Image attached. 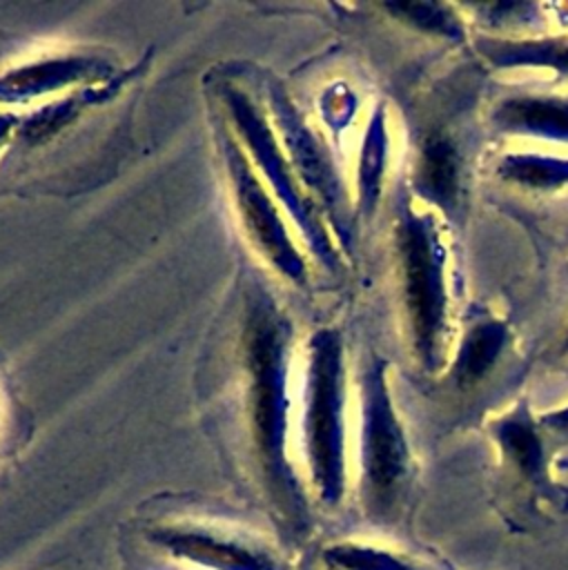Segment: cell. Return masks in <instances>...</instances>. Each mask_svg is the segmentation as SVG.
<instances>
[{
	"instance_id": "cell-2",
	"label": "cell",
	"mask_w": 568,
	"mask_h": 570,
	"mask_svg": "<svg viewBox=\"0 0 568 570\" xmlns=\"http://www.w3.org/2000/svg\"><path fill=\"white\" fill-rule=\"evenodd\" d=\"M401 301L419 365L437 374L445 363L448 283L445 245L432 212L399 207L394 223Z\"/></svg>"
},
{
	"instance_id": "cell-12",
	"label": "cell",
	"mask_w": 568,
	"mask_h": 570,
	"mask_svg": "<svg viewBox=\"0 0 568 570\" xmlns=\"http://www.w3.org/2000/svg\"><path fill=\"white\" fill-rule=\"evenodd\" d=\"M474 49L494 69H546L568 78V36H479Z\"/></svg>"
},
{
	"instance_id": "cell-4",
	"label": "cell",
	"mask_w": 568,
	"mask_h": 570,
	"mask_svg": "<svg viewBox=\"0 0 568 570\" xmlns=\"http://www.w3.org/2000/svg\"><path fill=\"white\" fill-rule=\"evenodd\" d=\"M412 481V454L403 423L394 410L383 358H370L361 372L359 492L374 519H390L403 503Z\"/></svg>"
},
{
	"instance_id": "cell-6",
	"label": "cell",
	"mask_w": 568,
	"mask_h": 570,
	"mask_svg": "<svg viewBox=\"0 0 568 570\" xmlns=\"http://www.w3.org/2000/svg\"><path fill=\"white\" fill-rule=\"evenodd\" d=\"M225 102H227V109L232 111V116H234V120L238 125L241 136L245 138V145L254 154V158L261 165L263 174L274 185L276 194L281 196V200L287 207V212L294 216V220L303 229V234H305L307 243L312 245L314 254L325 265L332 267L336 263V256H334V249L330 245V238H327L321 220L316 218L310 200L298 191L287 160L281 156L278 147L274 145V136H272L267 122L254 109V105L243 94H238V91H227L225 94Z\"/></svg>"
},
{
	"instance_id": "cell-13",
	"label": "cell",
	"mask_w": 568,
	"mask_h": 570,
	"mask_svg": "<svg viewBox=\"0 0 568 570\" xmlns=\"http://www.w3.org/2000/svg\"><path fill=\"white\" fill-rule=\"evenodd\" d=\"M510 343V327L506 321L483 316L472 321L459 341L457 354L450 361L448 376L459 390H470L481 383L499 363Z\"/></svg>"
},
{
	"instance_id": "cell-18",
	"label": "cell",
	"mask_w": 568,
	"mask_h": 570,
	"mask_svg": "<svg viewBox=\"0 0 568 570\" xmlns=\"http://www.w3.org/2000/svg\"><path fill=\"white\" fill-rule=\"evenodd\" d=\"M539 425H543V428H548V430H552L557 434L568 436V405L541 414L539 416Z\"/></svg>"
},
{
	"instance_id": "cell-5",
	"label": "cell",
	"mask_w": 568,
	"mask_h": 570,
	"mask_svg": "<svg viewBox=\"0 0 568 570\" xmlns=\"http://www.w3.org/2000/svg\"><path fill=\"white\" fill-rule=\"evenodd\" d=\"M147 541L163 557L196 570H290L270 543L207 523H160L147 532Z\"/></svg>"
},
{
	"instance_id": "cell-19",
	"label": "cell",
	"mask_w": 568,
	"mask_h": 570,
	"mask_svg": "<svg viewBox=\"0 0 568 570\" xmlns=\"http://www.w3.org/2000/svg\"><path fill=\"white\" fill-rule=\"evenodd\" d=\"M561 350H564V354H568V332H566V338H564V347H561Z\"/></svg>"
},
{
	"instance_id": "cell-17",
	"label": "cell",
	"mask_w": 568,
	"mask_h": 570,
	"mask_svg": "<svg viewBox=\"0 0 568 570\" xmlns=\"http://www.w3.org/2000/svg\"><path fill=\"white\" fill-rule=\"evenodd\" d=\"M385 9L396 16L401 22L414 27L417 31L441 36V38H452L459 40L463 38L466 29L461 18L450 4H439V2H392L385 4Z\"/></svg>"
},
{
	"instance_id": "cell-7",
	"label": "cell",
	"mask_w": 568,
	"mask_h": 570,
	"mask_svg": "<svg viewBox=\"0 0 568 570\" xmlns=\"http://www.w3.org/2000/svg\"><path fill=\"white\" fill-rule=\"evenodd\" d=\"M225 160L229 169V180L234 185L236 203L241 209V218L258 245V249L274 263L285 276L301 281L305 276V263L296 252L281 216L274 209L272 198L265 194L263 185L254 178L243 151L232 142L225 140Z\"/></svg>"
},
{
	"instance_id": "cell-16",
	"label": "cell",
	"mask_w": 568,
	"mask_h": 570,
	"mask_svg": "<svg viewBox=\"0 0 568 570\" xmlns=\"http://www.w3.org/2000/svg\"><path fill=\"white\" fill-rule=\"evenodd\" d=\"M388 125L385 109L376 107L372 114L359 160V209L363 216H372L383 191V176L388 167Z\"/></svg>"
},
{
	"instance_id": "cell-8",
	"label": "cell",
	"mask_w": 568,
	"mask_h": 570,
	"mask_svg": "<svg viewBox=\"0 0 568 570\" xmlns=\"http://www.w3.org/2000/svg\"><path fill=\"white\" fill-rule=\"evenodd\" d=\"M463 158L454 140L439 131L425 136L412 169L417 196L445 218H457L463 207Z\"/></svg>"
},
{
	"instance_id": "cell-1",
	"label": "cell",
	"mask_w": 568,
	"mask_h": 570,
	"mask_svg": "<svg viewBox=\"0 0 568 570\" xmlns=\"http://www.w3.org/2000/svg\"><path fill=\"white\" fill-rule=\"evenodd\" d=\"M243 367L247 376V423L254 456L272 505L298 530L305 525V497L287 459V363L292 327L272 296L252 283L245 292Z\"/></svg>"
},
{
	"instance_id": "cell-11",
	"label": "cell",
	"mask_w": 568,
	"mask_h": 570,
	"mask_svg": "<svg viewBox=\"0 0 568 570\" xmlns=\"http://www.w3.org/2000/svg\"><path fill=\"white\" fill-rule=\"evenodd\" d=\"M492 436L503 454V459L532 485L543 488L550 483L548 476V454L541 439L539 421L526 399H521L512 410L501 414L492 423Z\"/></svg>"
},
{
	"instance_id": "cell-9",
	"label": "cell",
	"mask_w": 568,
	"mask_h": 570,
	"mask_svg": "<svg viewBox=\"0 0 568 570\" xmlns=\"http://www.w3.org/2000/svg\"><path fill=\"white\" fill-rule=\"evenodd\" d=\"M497 131L517 138H535L568 145V96L512 94L499 100L490 114Z\"/></svg>"
},
{
	"instance_id": "cell-14",
	"label": "cell",
	"mask_w": 568,
	"mask_h": 570,
	"mask_svg": "<svg viewBox=\"0 0 568 570\" xmlns=\"http://www.w3.org/2000/svg\"><path fill=\"white\" fill-rule=\"evenodd\" d=\"M325 570H439L432 563L405 552L365 541H336L323 548Z\"/></svg>"
},
{
	"instance_id": "cell-15",
	"label": "cell",
	"mask_w": 568,
	"mask_h": 570,
	"mask_svg": "<svg viewBox=\"0 0 568 570\" xmlns=\"http://www.w3.org/2000/svg\"><path fill=\"white\" fill-rule=\"evenodd\" d=\"M497 176L521 189L555 191L568 187V158L537 151H510L501 156Z\"/></svg>"
},
{
	"instance_id": "cell-3",
	"label": "cell",
	"mask_w": 568,
	"mask_h": 570,
	"mask_svg": "<svg viewBox=\"0 0 568 570\" xmlns=\"http://www.w3.org/2000/svg\"><path fill=\"white\" fill-rule=\"evenodd\" d=\"M305 385V459L314 494L334 508L347 492L345 363L339 332L319 330L310 341Z\"/></svg>"
},
{
	"instance_id": "cell-10",
	"label": "cell",
	"mask_w": 568,
	"mask_h": 570,
	"mask_svg": "<svg viewBox=\"0 0 568 570\" xmlns=\"http://www.w3.org/2000/svg\"><path fill=\"white\" fill-rule=\"evenodd\" d=\"M272 105L278 111V125L285 131V140L290 145L294 165L298 167L301 176L310 183V187L316 189V194L325 200L327 209L332 212V216H336V225H339V220L345 216L343 214L345 196L330 158L325 156L321 145L314 140V136L296 118L285 96H276Z\"/></svg>"
}]
</instances>
